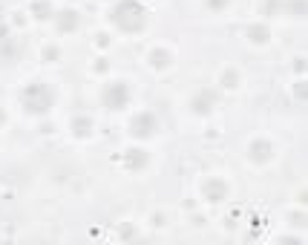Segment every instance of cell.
<instances>
[{"label":"cell","instance_id":"obj_1","mask_svg":"<svg viewBox=\"0 0 308 245\" xmlns=\"http://www.w3.org/2000/svg\"><path fill=\"white\" fill-rule=\"evenodd\" d=\"M113 24L121 32H138L144 26V9L138 6L136 0H121L113 9Z\"/></svg>","mask_w":308,"mask_h":245},{"label":"cell","instance_id":"obj_2","mask_svg":"<svg viewBox=\"0 0 308 245\" xmlns=\"http://www.w3.org/2000/svg\"><path fill=\"white\" fill-rule=\"evenodd\" d=\"M21 98H23V107L29 113H35V116H41V113H46L52 107V93H49V87H44V84H29Z\"/></svg>","mask_w":308,"mask_h":245},{"label":"cell","instance_id":"obj_3","mask_svg":"<svg viewBox=\"0 0 308 245\" xmlns=\"http://www.w3.org/2000/svg\"><path fill=\"white\" fill-rule=\"evenodd\" d=\"M127 101H130V87L127 84H110L107 90H104V107H110V110H121V107H127Z\"/></svg>","mask_w":308,"mask_h":245},{"label":"cell","instance_id":"obj_4","mask_svg":"<svg viewBox=\"0 0 308 245\" xmlns=\"http://www.w3.org/2000/svg\"><path fill=\"white\" fill-rule=\"evenodd\" d=\"M130 133L136 136V139H147L156 133V118L150 116V113H141V116L133 118V124H130Z\"/></svg>","mask_w":308,"mask_h":245},{"label":"cell","instance_id":"obj_5","mask_svg":"<svg viewBox=\"0 0 308 245\" xmlns=\"http://www.w3.org/2000/svg\"><path fill=\"white\" fill-rule=\"evenodd\" d=\"M205 196H207V202H225L228 199V182H222V179L205 182Z\"/></svg>","mask_w":308,"mask_h":245},{"label":"cell","instance_id":"obj_6","mask_svg":"<svg viewBox=\"0 0 308 245\" xmlns=\"http://www.w3.org/2000/svg\"><path fill=\"white\" fill-rule=\"evenodd\" d=\"M213 101H216V98H213V93H210V90H205V93H199L193 98V110L199 113V116H205V113H210V110H213Z\"/></svg>","mask_w":308,"mask_h":245},{"label":"cell","instance_id":"obj_7","mask_svg":"<svg viewBox=\"0 0 308 245\" xmlns=\"http://www.w3.org/2000/svg\"><path fill=\"white\" fill-rule=\"evenodd\" d=\"M271 153H274V147H271L268 141H253L251 144V159L253 162H268Z\"/></svg>","mask_w":308,"mask_h":245},{"label":"cell","instance_id":"obj_8","mask_svg":"<svg viewBox=\"0 0 308 245\" xmlns=\"http://www.w3.org/2000/svg\"><path fill=\"white\" fill-rule=\"evenodd\" d=\"M124 162H127L130 170H141V167L147 164V153H144V150H127L124 153Z\"/></svg>","mask_w":308,"mask_h":245},{"label":"cell","instance_id":"obj_9","mask_svg":"<svg viewBox=\"0 0 308 245\" xmlns=\"http://www.w3.org/2000/svg\"><path fill=\"white\" fill-rule=\"evenodd\" d=\"M75 24H78V18H75V12H72V9H64V12L58 15V26H61V32L75 29Z\"/></svg>","mask_w":308,"mask_h":245},{"label":"cell","instance_id":"obj_10","mask_svg":"<svg viewBox=\"0 0 308 245\" xmlns=\"http://www.w3.org/2000/svg\"><path fill=\"white\" fill-rule=\"evenodd\" d=\"M150 61H153V67L161 70V67H167L170 64V52H164V49H153L150 52Z\"/></svg>","mask_w":308,"mask_h":245},{"label":"cell","instance_id":"obj_11","mask_svg":"<svg viewBox=\"0 0 308 245\" xmlns=\"http://www.w3.org/2000/svg\"><path fill=\"white\" fill-rule=\"evenodd\" d=\"M248 38H251L253 44H265V41H268V26H251V29H248Z\"/></svg>","mask_w":308,"mask_h":245},{"label":"cell","instance_id":"obj_12","mask_svg":"<svg viewBox=\"0 0 308 245\" xmlns=\"http://www.w3.org/2000/svg\"><path fill=\"white\" fill-rule=\"evenodd\" d=\"M32 12H35V18H41V21H46V18L52 15V6H49L46 0H38V3H32Z\"/></svg>","mask_w":308,"mask_h":245},{"label":"cell","instance_id":"obj_13","mask_svg":"<svg viewBox=\"0 0 308 245\" xmlns=\"http://www.w3.org/2000/svg\"><path fill=\"white\" fill-rule=\"evenodd\" d=\"M72 130H75L78 136H90L92 121H90V118H75V121H72Z\"/></svg>","mask_w":308,"mask_h":245},{"label":"cell","instance_id":"obj_14","mask_svg":"<svg viewBox=\"0 0 308 245\" xmlns=\"http://www.w3.org/2000/svg\"><path fill=\"white\" fill-rule=\"evenodd\" d=\"M291 12L297 15V18H302V15H305V0H294V3H291Z\"/></svg>","mask_w":308,"mask_h":245},{"label":"cell","instance_id":"obj_15","mask_svg":"<svg viewBox=\"0 0 308 245\" xmlns=\"http://www.w3.org/2000/svg\"><path fill=\"white\" fill-rule=\"evenodd\" d=\"M236 81H239L236 72H225V87H236Z\"/></svg>","mask_w":308,"mask_h":245},{"label":"cell","instance_id":"obj_16","mask_svg":"<svg viewBox=\"0 0 308 245\" xmlns=\"http://www.w3.org/2000/svg\"><path fill=\"white\" fill-rule=\"evenodd\" d=\"M225 3H228V0H207V6H210V9H222Z\"/></svg>","mask_w":308,"mask_h":245},{"label":"cell","instance_id":"obj_17","mask_svg":"<svg viewBox=\"0 0 308 245\" xmlns=\"http://www.w3.org/2000/svg\"><path fill=\"white\" fill-rule=\"evenodd\" d=\"M44 58H46V61H52V58H58V49H46V52H44Z\"/></svg>","mask_w":308,"mask_h":245},{"label":"cell","instance_id":"obj_18","mask_svg":"<svg viewBox=\"0 0 308 245\" xmlns=\"http://www.w3.org/2000/svg\"><path fill=\"white\" fill-rule=\"evenodd\" d=\"M297 98H305V84H297Z\"/></svg>","mask_w":308,"mask_h":245},{"label":"cell","instance_id":"obj_19","mask_svg":"<svg viewBox=\"0 0 308 245\" xmlns=\"http://www.w3.org/2000/svg\"><path fill=\"white\" fill-rule=\"evenodd\" d=\"M3 121H6V113H0V124H3Z\"/></svg>","mask_w":308,"mask_h":245}]
</instances>
